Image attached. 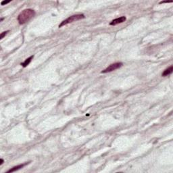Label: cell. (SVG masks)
I'll use <instances>...</instances> for the list:
<instances>
[{
	"label": "cell",
	"mask_w": 173,
	"mask_h": 173,
	"mask_svg": "<svg viewBox=\"0 0 173 173\" xmlns=\"http://www.w3.org/2000/svg\"><path fill=\"white\" fill-rule=\"evenodd\" d=\"M35 15V12L32 9H26L22 11L18 16V21L19 24H23L28 21H29L31 18Z\"/></svg>",
	"instance_id": "obj_1"
},
{
	"label": "cell",
	"mask_w": 173,
	"mask_h": 173,
	"mask_svg": "<svg viewBox=\"0 0 173 173\" xmlns=\"http://www.w3.org/2000/svg\"><path fill=\"white\" fill-rule=\"evenodd\" d=\"M84 18H85V16H84V14H76V15H73V16H70L69 18H66L64 21H62L61 22V24L59 25V27L60 28V27H62L63 26L66 25L68 24H70V23H72V22H75V21L79 20H81V19H83Z\"/></svg>",
	"instance_id": "obj_2"
},
{
	"label": "cell",
	"mask_w": 173,
	"mask_h": 173,
	"mask_svg": "<svg viewBox=\"0 0 173 173\" xmlns=\"http://www.w3.org/2000/svg\"><path fill=\"white\" fill-rule=\"evenodd\" d=\"M123 64L121 62H116V63H114V64H112L108 67H107L106 68L103 70H102V73H108V72H110L114 71L116 69H118L120 68V67L122 66Z\"/></svg>",
	"instance_id": "obj_3"
},
{
	"label": "cell",
	"mask_w": 173,
	"mask_h": 173,
	"mask_svg": "<svg viewBox=\"0 0 173 173\" xmlns=\"http://www.w3.org/2000/svg\"><path fill=\"white\" fill-rule=\"evenodd\" d=\"M126 18L125 16H122V17H120V18H116L114 20H113L110 23V25L111 26H115L116 24H120V23H122L126 21Z\"/></svg>",
	"instance_id": "obj_4"
},
{
	"label": "cell",
	"mask_w": 173,
	"mask_h": 173,
	"mask_svg": "<svg viewBox=\"0 0 173 173\" xmlns=\"http://www.w3.org/2000/svg\"><path fill=\"white\" fill-rule=\"evenodd\" d=\"M29 163V162H28ZM28 163H25V164H20V165H18V166H14L13 168H12L9 170L7 173H13V172H15V171H17L18 170H20V169H21L22 168H23L25 165H27V164H28Z\"/></svg>",
	"instance_id": "obj_5"
},
{
	"label": "cell",
	"mask_w": 173,
	"mask_h": 173,
	"mask_svg": "<svg viewBox=\"0 0 173 173\" xmlns=\"http://www.w3.org/2000/svg\"><path fill=\"white\" fill-rule=\"evenodd\" d=\"M173 71V67L171 66H170L169 68H168L167 69H166L164 72H163V73L162 74V76H168L169 75H170Z\"/></svg>",
	"instance_id": "obj_6"
},
{
	"label": "cell",
	"mask_w": 173,
	"mask_h": 173,
	"mask_svg": "<svg viewBox=\"0 0 173 173\" xmlns=\"http://www.w3.org/2000/svg\"><path fill=\"white\" fill-rule=\"evenodd\" d=\"M33 58H34V56H30L29 58H27V60L24 61V62H22V63H21V65H22V66L23 67H27L30 63H31V62L32 61V60L33 59Z\"/></svg>",
	"instance_id": "obj_7"
},
{
	"label": "cell",
	"mask_w": 173,
	"mask_h": 173,
	"mask_svg": "<svg viewBox=\"0 0 173 173\" xmlns=\"http://www.w3.org/2000/svg\"><path fill=\"white\" fill-rule=\"evenodd\" d=\"M9 32V31H4V32H3L1 34V35H0V39H2L7 34H8V33Z\"/></svg>",
	"instance_id": "obj_8"
},
{
	"label": "cell",
	"mask_w": 173,
	"mask_h": 173,
	"mask_svg": "<svg viewBox=\"0 0 173 173\" xmlns=\"http://www.w3.org/2000/svg\"><path fill=\"white\" fill-rule=\"evenodd\" d=\"M9 2V1H2V2L1 3V5H4L8 4Z\"/></svg>",
	"instance_id": "obj_9"
},
{
	"label": "cell",
	"mask_w": 173,
	"mask_h": 173,
	"mask_svg": "<svg viewBox=\"0 0 173 173\" xmlns=\"http://www.w3.org/2000/svg\"><path fill=\"white\" fill-rule=\"evenodd\" d=\"M172 1H161L160 2V4H164V3H171Z\"/></svg>",
	"instance_id": "obj_10"
},
{
	"label": "cell",
	"mask_w": 173,
	"mask_h": 173,
	"mask_svg": "<svg viewBox=\"0 0 173 173\" xmlns=\"http://www.w3.org/2000/svg\"><path fill=\"white\" fill-rule=\"evenodd\" d=\"M0 162H0V165H1V164L4 163V160H3V159H1V160H0Z\"/></svg>",
	"instance_id": "obj_11"
}]
</instances>
